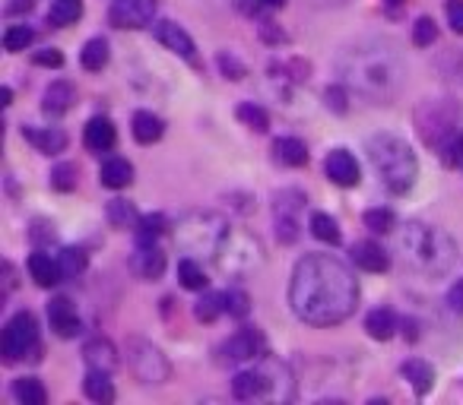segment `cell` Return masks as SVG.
I'll return each mask as SVG.
<instances>
[{
	"mask_svg": "<svg viewBox=\"0 0 463 405\" xmlns=\"http://www.w3.org/2000/svg\"><path fill=\"white\" fill-rule=\"evenodd\" d=\"M289 307L308 326H336L359 307V282L343 260L330 253H305L292 269Z\"/></svg>",
	"mask_w": 463,
	"mask_h": 405,
	"instance_id": "6da1fadb",
	"label": "cell"
},
{
	"mask_svg": "<svg viewBox=\"0 0 463 405\" xmlns=\"http://www.w3.org/2000/svg\"><path fill=\"white\" fill-rule=\"evenodd\" d=\"M336 76L350 92L375 101V105H390L396 95L406 89V57L394 39H359L343 45L334 60Z\"/></svg>",
	"mask_w": 463,
	"mask_h": 405,
	"instance_id": "7a4b0ae2",
	"label": "cell"
},
{
	"mask_svg": "<svg viewBox=\"0 0 463 405\" xmlns=\"http://www.w3.org/2000/svg\"><path fill=\"white\" fill-rule=\"evenodd\" d=\"M396 253L413 273L425 279H444L460 263V247L444 228L429 222H406L396 232Z\"/></svg>",
	"mask_w": 463,
	"mask_h": 405,
	"instance_id": "3957f363",
	"label": "cell"
},
{
	"mask_svg": "<svg viewBox=\"0 0 463 405\" xmlns=\"http://www.w3.org/2000/svg\"><path fill=\"white\" fill-rule=\"evenodd\" d=\"M365 149H369V159L375 165L381 184L394 197H403V193L413 190V184L419 178V159L403 136H396V133H375V136H369V146Z\"/></svg>",
	"mask_w": 463,
	"mask_h": 405,
	"instance_id": "277c9868",
	"label": "cell"
},
{
	"mask_svg": "<svg viewBox=\"0 0 463 405\" xmlns=\"http://www.w3.org/2000/svg\"><path fill=\"white\" fill-rule=\"evenodd\" d=\"M232 396L242 399V402H254V399H276V402H289L296 396V380L289 365L276 358H257L254 367L248 371H238L232 377Z\"/></svg>",
	"mask_w": 463,
	"mask_h": 405,
	"instance_id": "5b68a950",
	"label": "cell"
},
{
	"mask_svg": "<svg viewBox=\"0 0 463 405\" xmlns=\"http://www.w3.org/2000/svg\"><path fill=\"white\" fill-rule=\"evenodd\" d=\"M175 241L182 251L188 253H203V257H216L222 238L228 234V219L213 209H194V213H184L175 222Z\"/></svg>",
	"mask_w": 463,
	"mask_h": 405,
	"instance_id": "8992f818",
	"label": "cell"
},
{
	"mask_svg": "<svg viewBox=\"0 0 463 405\" xmlns=\"http://www.w3.org/2000/svg\"><path fill=\"white\" fill-rule=\"evenodd\" d=\"M213 260L219 266V273L232 276V279H242V276H251L254 269H261L267 253H263V244L257 234H251L248 228L232 225Z\"/></svg>",
	"mask_w": 463,
	"mask_h": 405,
	"instance_id": "52a82bcc",
	"label": "cell"
},
{
	"mask_svg": "<svg viewBox=\"0 0 463 405\" xmlns=\"http://www.w3.org/2000/svg\"><path fill=\"white\" fill-rule=\"evenodd\" d=\"M39 348V320L29 311H20L4 323V332H0V355L7 365H16V361L29 358V355Z\"/></svg>",
	"mask_w": 463,
	"mask_h": 405,
	"instance_id": "ba28073f",
	"label": "cell"
},
{
	"mask_svg": "<svg viewBox=\"0 0 463 405\" xmlns=\"http://www.w3.org/2000/svg\"><path fill=\"white\" fill-rule=\"evenodd\" d=\"M416 130L425 140V146H432L438 153V149L460 130L457 111L450 105H444V101H432V99L423 101V105L416 108Z\"/></svg>",
	"mask_w": 463,
	"mask_h": 405,
	"instance_id": "9c48e42d",
	"label": "cell"
},
{
	"mask_svg": "<svg viewBox=\"0 0 463 405\" xmlns=\"http://www.w3.org/2000/svg\"><path fill=\"white\" fill-rule=\"evenodd\" d=\"M128 365L134 371V377L147 386H156V383H165L172 377V365L168 358L147 339H128Z\"/></svg>",
	"mask_w": 463,
	"mask_h": 405,
	"instance_id": "30bf717a",
	"label": "cell"
},
{
	"mask_svg": "<svg viewBox=\"0 0 463 405\" xmlns=\"http://www.w3.org/2000/svg\"><path fill=\"white\" fill-rule=\"evenodd\" d=\"M305 203H308V199L298 190H280L273 197V225H276L280 244H296L298 241V209H302Z\"/></svg>",
	"mask_w": 463,
	"mask_h": 405,
	"instance_id": "8fae6325",
	"label": "cell"
},
{
	"mask_svg": "<svg viewBox=\"0 0 463 405\" xmlns=\"http://www.w3.org/2000/svg\"><path fill=\"white\" fill-rule=\"evenodd\" d=\"M263 332L257 326H245V330L232 332L226 342H222V361H232V365H242V361H254L263 358Z\"/></svg>",
	"mask_w": 463,
	"mask_h": 405,
	"instance_id": "7c38bea8",
	"label": "cell"
},
{
	"mask_svg": "<svg viewBox=\"0 0 463 405\" xmlns=\"http://www.w3.org/2000/svg\"><path fill=\"white\" fill-rule=\"evenodd\" d=\"M156 16V0H114L108 10V22L114 29H143Z\"/></svg>",
	"mask_w": 463,
	"mask_h": 405,
	"instance_id": "4fadbf2b",
	"label": "cell"
},
{
	"mask_svg": "<svg viewBox=\"0 0 463 405\" xmlns=\"http://www.w3.org/2000/svg\"><path fill=\"white\" fill-rule=\"evenodd\" d=\"M130 269L143 282L162 279V273H165V253H162V247L156 241H137L134 253H130Z\"/></svg>",
	"mask_w": 463,
	"mask_h": 405,
	"instance_id": "5bb4252c",
	"label": "cell"
},
{
	"mask_svg": "<svg viewBox=\"0 0 463 405\" xmlns=\"http://www.w3.org/2000/svg\"><path fill=\"white\" fill-rule=\"evenodd\" d=\"M48 323H51V330L58 332L61 339H76L83 332L80 311H76V304L67 298V295L51 298V304H48Z\"/></svg>",
	"mask_w": 463,
	"mask_h": 405,
	"instance_id": "9a60e30c",
	"label": "cell"
},
{
	"mask_svg": "<svg viewBox=\"0 0 463 405\" xmlns=\"http://www.w3.org/2000/svg\"><path fill=\"white\" fill-rule=\"evenodd\" d=\"M324 174H327L336 187H356L359 180H362L356 155L346 153V149H334V153H327V159H324Z\"/></svg>",
	"mask_w": 463,
	"mask_h": 405,
	"instance_id": "2e32d148",
	"label": "cell"
},
{
	"mask_svg": "<svg viewBox=\"0 0 463 405\" xmlns=\"http://www.w3.org/2000/svg\"><path fill=\"white\" fill-rule=\"evenodd\" d=\"M153 35L162 41V45L168 48V51H175L178 57L191 60V64L197 60V45H194V39H191V35L184 32V29L178 26V22H168V20L153 22Z\"/></svg>",
	"mask_w": 463,
	"mask_h": 405,
	"instance_id": "e0dca14e",
	"label": "cell"
},
{
	"mask_svg": "<svg viewBox=\"0 0 463 405\" xmlns=\"http://www.w3.org/2000/svg\"><path fill=\"white\" fill-rule=\"evenodd\" d=\"M26 266H29V276H32L39 288H54L64 279L61 260L51 257V253H45V251H35Z\"/></svg>",
	"mask_w": 463,
	"mask_h": 405,
	"instance_id": "ac0fdd59",
	"label": "cell"
},
{
	"mask_svg": "<svg viewBox=\"0 0 463 405\" xmlns=\"http://www.w3.org/2000/svg\"><path fill=\"white\" fill-rule=\"evenodd\" d=\"M22 140L45 155H58L67 149V133L61 127H22Z\"/></svg>",
	"mask_w": 463,
	"mask_h": 405,
	"instance_id": "d6986e66",
	"label": "cell"
},
{
	"mask_svg": "<svg viewBox=\"0 0 463 405\" xmlns=\"http://www.w3.org/2000/svg\"><path fill=\"white\" fill-rule=\"evenodd\" d=\"M83 361H86L89 371L111 374L121 358H118V348L111 346V339H102V336H95V339H89L86 346H83Z\"/></svg>",
	"mask_w": 463,
	"mask_h": 405,
	"instance_id": "ffe728a7",
	"label": "cell"
},
{
	"mask_svg": "<svg viewBox=\"0 0 463 405\" xmlns=\"http://www.w3.org/2000/svg\"><path fill=\"white\" fill-rule=\"evenodd\" d=\"M74 101H76L74 83L54 80L51 86L45 89V95H41V111L51 114V118H61V114H67L70 108H74Z\"/></svg>",
	"mask_w": 463,
	"mask_h": 405,
	"instance_id": "44dd1931",
	"label": "cell"
},
{
	"mask_svg": "<svg viewBox=\"0 0 463 405\" xmlns=\"http://www.w3.org/2000/svg\"><path fill=\"white\" fill-rule=\"evenodd\" d=\"M350 257L359 269H365V273H384V269L390 266L387 251H384L381 244H375V241H356L352 251H350Z\"/></svg>",
	"mask_w": 463,
	"mask_h": 405,
	"instance_id": "7402d4cb",
	"label": "cell"
},
{
	"mask_svg": "<svg viewBox=\"0 0 463 405\" xmlns=\"http://www.w3.org/2000/svg\"><path fill=\"white\" fill-rule=\"evenodd\" d=\"M83 143H86L89 153H108L118 143V130L108 118H93L83 130Z\"/></svg>",
	"mask_w": 463,
	"mask_h": 405,
	"instance_id": "603a6c76",
	"label": "cell"
},
{
	"mask_svg": "<svg viewBox=\"0 0 463 405\" xmlns=\"http://www.w3.org/2000/svg\"><path fill=\"white\" fill-rule=\"evenodd\" d=\"M400 377L406 380L413 390H416V396H425V392H432V386H435V371H432V365H429V361H423V358L403 361Z\"/></svg>",
	"mask_w": 463,
	"mask_h": 405,
	"instance_id": "cb8c5ba5",
	"label": "cell"
},
{
	"mask_svg": "<svg viewBox=\"0 0 463 405\" xmlns=\"http://www.w3.org/2000/svg\"><path fill=\"white\" fill-rule=\"evenodd\" d=\"M396 330H400V320H396V313L390 311V307H375V311L365 317V332L378 342L394 339Z\"/></svg>",
	"mask_w": 463,
	"mask_h": 405,
	"instance_id": "d4e9b609",
	"label": "cell"
},
{
	"mask_svg": "<svg viewBox=\"0 0 463 405\" xmlns=\"http://www.w3.org/2000/svg\"><path fill=\"white\" fill-rule=\"evenodd\" d=\"M130 130H134V140L140 146H153V143L162 140V133H165V124H162L159 114L153 111H137L134 120H130Z\"/></svg>",
	"mask_w": 463,
	"mask_h": 405,
	"instance_id": "484cf974",
	"label": "cell"
},
{
	"mask_svg": "<svg viewBox=\"0 0 463 405\" xmlns=\"http://www.w3.org/2000/svg\"><path fill=\"white\" fill-rule=\"evenodd\" d=\"M99 180H102V187H108V190H121V187H128L130 180H134V165H130L128 159L102 162Z\"/></svg>",
	"mask_w": 463,
	"mask_h": 405,
	"instance_id": "4316f807",
	"label": "cell"
},
{
	"mask_svg": "<svg viewBox=\"0 0 463 405\" xmlns=\"http://www.w3.org/2000/svg\"><path fill=\"white\" fill-rule=\"evenodd\" d=\"M273 155L280 165H289V168H302L308 162V146L296 136H280L273 143Z\"/></svg>",
	"mask_w": 463,
	"mask_h": 405,
	"instance_id": "83f0119b",
	"label": "cell"
},
{
	"mask_svg": "<svg viewBox=\"0 0 463 405\" xmlns=\"http://www.w3.org/2000/svg\"><path fill=\"white\" fill-rule=\"evenodd\" d=\"M83 392H86V399H93L99 405L114 402V383L105 371H89L86 380H83Z\"/></svg>",
	"mask_w": 463,
	"mask_h": 405,
	"instance_id": "f1b7e54d",
	"label": "cell"
},
{
	"mask_svg": "<svg viewBox=\"0 0 463 405\" xmlns=\"http://www.w3.org/2000/svg\"><path fill=\"white\" fill-rule=\"evenodd\" d=\"M10 392H13V399L20 405H45L48 402V392H45V386H41L39 377H20V380H13Z\"/></svg>",
	"mask_w": 463,
	"mask_h": 405,
	"instance_id": "f546056e",
	"label": "cell"
},
{
	"mask_svg": "<svg viewBox=\"0 0 463 405\" xmlns=\"http://www.w3.org/2000/svg\"><path fill=\"white\" fill-rule=\"evenodd\" d=\"M108 57H111V51H108L105 39H89L80 51V64L86 66L89 74H102L108 66Z\"/></svg>",
	"mask_w": 463,
	"mask_h": 405,
	"instance_id": "4dcf8cb0",
	"label": "cell"
},
{
	"mask_svg": "<svg viewBox=\"0 0 463 405\" xmlns=\"http://www.w3.org/2000/svg\"><path fill=\"white\" fill-rule=\"evenodd\" d=\"M83 16V0H51V10H48V22L58 29L74 26Z\"/></svg>",
	"mask_w": 463,
	"mask_h": 405,
	"instance_id": "1f68e13d",
	"label": "cell"
},
{
	"mask_svg": "<svg viewBox=\"0 0 463 405\" xmlns=\"http://www.w3.org/2000/svg\"><path fill=\"white\" fill-rule=\"evenodd\" d=\"M222 313H226V292H203V298L194 304V317L200 320V323H213V320H219Z\"/></svg>",
	"mask_w": 463,
	"mask_h": 405,
	"instance_id": "d6a6232c",
	"label": "cell"
},
{
	"mask_svg": "<svg viewBox=\"0 0 463 405\" xmlns=\"http://www.w3.org/2000/svg\"><path fill=\"white\" fill-rule=\"evenodd\" d=\"M178 279H182L184 288L191 292H207V273H203V266L197 263L194 257H184L178 263Z\"/></svg>",
	"mask_w": 463,
	"mask_h": 405,
	"instance_id": "836d02e7",
	"label": "cell"
},
{
	"mask_svg": "<svg viewBox=\"0 0 463 405\" xmlns=\"http://www.w3.org/2000/svg\"><path fill=\"white\" fill-rule=\"evenodd\" d=\"M58 260H61L64 279H80V276L86 273V266H89L86 251H80V247H64V251L58 253Z\"/></svg>",
	"mask_w": 463,
	"mask_h": 405,
	"instance_id": "e575fe53",
	"label": "cell"
},
{
	"mask_svg": "<svg viewBox=\"0 0 463 405\" xmlns=\"http://www.w3.org/2000/svg\"><path fill=\"white\" fill-rule=\"evenodd\" d=\"M308 228H311V234H315L317 241H324V244H340V241H343L340 225H336V219H330L327 213H315V216H311Z\"/></svg>",
	"mask_w": 463,
	"mask_h": 405,
	"instance_id": "d590c367",
	"label": "cell"
},
{
	"mask_svg": "<svg viewBox=\"0 0 463 405\" xmlns=\"http://www.w3.org/2000/svg\"><path fill=\"white\" fill-rule=\"evenodd\" d=\"M108 222H111L114 228H137L140 213H137L134 203H128V199H111V203H108Z\"/></svg>",
	"mask_w": 463,
	"mask_h": 405,
	"instance_id": "8d00e7d4",
	"label": "cell"
},
{
	"mask_svg": "<svg viewBox=\"0 0 463 405\" xmlns=\"http://www.w3.org/2000/svg\"><path fill=\"white\" fill-rule=\"evenodd\" d=\"M236 118L242 120L245 127H251L254 133H267L270 130V114L263 111L261 105H254V101H242L236 111Z\"/></svg>",
	"mask_w": 463,
	"mask_h": 405,
	"instance_id": "74e56055",
	"label": "cell"
},
{
	"mask_svg": "<svg viewBox=\"0 0 463 405\" xmlns=\"http://www.w3.org/2000/svg\"><path fill=\"white\" fill-rule=\"evenodd\" d=\"M32 41H35L32 26H7V32H4V51L20 54V51H26Z\"/></svg>",
	"mask_w": 463,
	"mask_h": 405,
	"instance_id": "f35d334b",
	"label": "cell"
},
{
	"mask_svg": "<svg viewBox=\"0 0 463 405\" xmlns=\"http://www.w3.org/2000/svg\"><path fill=\"white\" fill-rule=\"evenodd\" d=\"M168 228V219L165 216H159V213H153V216H140V222H137V241H156L162 232Z\"/></svg>",
	"mask_w": 463,
	"mask_h": 405,
	"instance_id": "ab89813d",
	"label": "cell"
},
{
	"mask_svg": "<svg viewBox=\"0 0 463 405\" xmlns=\"http://www.w3.org/2000/svg\"><path fill=\"white\" fill-rule=\"evenodd\" d=\"M438 155H441V162L448 168H463V130H457L454 136L438 149Z\"/></svg>",
	"mask_w": 463,
	"mask_h": 405,
	"instance_id": "60d3db41",
	"label": "cell"
},
{
	"mask_svg": "<svg viewBox=\"0 0 463 405\" xmlns=\"http://www.w3.org/2000/svg\"><path fill=\"white\" fill-rule=\"evenodd\" d=\"M216 64H219V74L226 76V80H245V76H248V66H245L232 51H219Z\"/></svg>",
	"mask_w": 463,
	"mask_h": 405,
	"instance_id": "b9f144b4",
	"label": "cell"
},
{
	"mask_svg": "<svg viewBox=\"0 0 463 405\" xmlns=\"http://www.w3.org/2000/svg\"><path fill=\"white\" fill-rule=\"evenodd\" d=\"M435 39H438L435 20H432V16H419L416 26H413V45H416V48H429V45H435Z\"/></svg>",
	"mask_w": 463,
	"mask_h": 405,
	"instance_id": "7bdbcfd3",
	"label": "cell"
},
{
	"mask_svg": "<svg viewBox=\"0 0 463 405\" xmlns=\"http://www.w3.org/2000/svg\"><path fill=\"white\" fill-rule=\"evenodd\" d=\"M76 178H80V174H76V165H67V162H64V165H58L51 172V187L61 193H70V190H76Z\"/></svg>",
	"mask_w": 463,
	"mask_h": 405,
	"instance_id": "ee69618b",
	"label": "cell"
},
{
	"mask_svg": "<svg viewBox=\"0 0 463 405\" xmlns=\"http://www.w3.org/2000/svg\"><path fill=\"white\" fill-rule=\"evenodd\" d=\"M226 313L228 317H238L245 320L251 313V298L245 292H238V288H232V292H226Z\"/></svg>",
	"mask_w": 463,
	"mask_h": 405,
	"instance_id": "f6af8a7d",
	"label": "cell"
},
{
	"mask_svg": "<svg viewBox=\"0 0 463 405\" xmlns=\"http://www.w3.org/2000/svg\"><path fill=\"white\" fill-rule=\"evenodd\" d=\"M394 213L390 209H369L365 213V228H371V232H378V234H387L390 228H394Z\"/></svg>",
	"mask_w": 463,
	"mask_h": 405,
	"instance_id": "bcb514c9",
	"label": "cell"
},
{
	"mask_svg": "<svg viewBox=\"0 0 463 405\" xmlns=\"http://www.w3.org/2000/svg\"><path fill=\"white\" fill-rule=\"evenodd\" d=\"M346 92H350V86H327V92H324V101H327L330 111L336 114H346L350 111V101H346Z\"/></svg>",
	"mask_w": 463,
	"mask_h": 405,
	"instance_id": "7dc6e473",
	"label": "cell"
},
{
	"mask_svg": "<svg viewBox=\"0 0 463 405\" xmlns=\"http://www.w3.org/2000/svg\"><path fill=\"white\" fill-rule=\"evenodd\" d=\"M35 66H48V70H61L64 66V54L58 48H41V51L32 54Z\"/></svg>",
	"mask_w": 463,
	"mask_h": 405,
	"instance_id": "c3c4849f",
	"label": "cell"
},
{
	"mask_svg": "<svg viewBox=\"0 0 463 405\" xmlns=\"http://www.w3.org/2000/svg\"><path fill=\"white\" fill-rule=\"evenodd\" d=\"M29 238H32V244H51L58 234H54V225L51 222H45V219H35L32 222V228H29Z\"/></svg>",
	"mask_w": 463,
	"mask_h": 405,
	"instance_id": "681fc988",
	"label": "cell"
},
{
	"mask_svg": "<svg viewBox=\"0 0 463 405\" xmlns=\"http://www.w3.org/2000/svg\"><path fill=\"white\" fill-rule=\"evenodd\" d=\"M444 13H448L450 29H454L457 35H463V0H448Z\"/></svg>",
	"mask_w": 463,
	"mask_h": 405,
	"instance_id": "f907efd6",
	"label": "cell"
},
{
	"mask_svg": "<svg viewBox=\"0 0 463 405\" xmlns=\"http://www.w3.org/2000/svg\"><path fill=\"white\" fill-rule=\"evenodd\" d=\"M448 304H450V311L463 313V279H457L454 286H450V292H448Z\"/></svg>",
	"mask_w": 463,
	"mask_h": 405,
	"instance_id": "816d5d0a",
	"label": "cell"
},
{
	"mask_svg": "<svg viewBox=\"0 0 463 405\" xmlns=\"http://www.w3.org/2000/svg\"><path fill=\"white\" fill-rule=\"evenodd\" d=\"M32 7H35V0H10L7 7H4V13H7V16H20V13H29Z\"/></svg>",
	"mask_w": 463,
	"mask_h": 405,
	"instance_id": "f5cc1de1",
	"label": "cell"
},
{
	"mask_svg": "<svg viewBox=\"0 0 463 405\" xmlns=\"http://www.w3.org/2000/svg\"><path fill=\"white\" fill-rule=\"evenodd\" d=\"M261 35H263V39H267V41H282V39H286V35H282V32H276L273 22H263V26H261Z\"/></svg>",
	"mask_w": 463,
	"mask_h": 405,
	"instance_id": "db71d44e",
	"label": "cell"
},
{
	"mask_svg": "<svg viewBox=\"0 0 463 405\" xmlns=\"http://www.w3.org/2000/svg\"><path fill=\"white\" fill-rule=\"evenodd\" d=\"M0 99H4V105H10V99H13V89L4 86V89H0Z\"/></svg>",
	"mask_w": 463,
	"mask_h": 405,
	"instance_id": "11a10c76",
	"label": "cell"
},
{
	"mask_svg": "<svg viewBox=\"0 0 463 405\" xmlns=\"http://www.w3.org/2000/svg\"><path fill=\"white\" fill-rule=\"evenodd\" d=\"M257 4H263V7H282L286 0H257Z\"/></svg>",
	"mask_w": 463,
	"mask_h": 405,
	"instance_id": "9f6ffc18",
	"label": "cell"
},
{
	"mask_svg": "<svg viewBox=\"0 0 463 405\" xmlns=\"http://www.w3.org/2000/svg\"><path fill=\"white\" fill-rule=\"evenodd\" d=\"M387 7H400V4H406V0H384Z\"/></svg>",
	"mask_w": 463,
	"mask_h": 405,
	"instance_id": "6f0895ef",
	"label": "cell"
},
{
	"mask_svg": "<svg viewBox=\"0 0 463 405\" xmlns=\"http://www.w3.org/2000/svg\"><path fill=\"white\" fill-rule=\"evenodd\" d=\"M324 4H343V0H324Z\"/></svg>",
	"mask_w": 463,
	"mask_h": 405,
	"instance_id": "680465c9",
	"label": "cell"
}]
</instances>
